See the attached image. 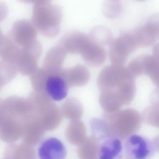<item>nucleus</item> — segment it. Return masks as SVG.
Masks as SVG:
<instances>
[{
	"mask_svg": "<svg viewBox=\"0 0 159 159\" xmlns=\"http://www.w3.org/2000/svg\"><path fill=\"white\" fill-rule=\"evenodd\" d=\"M134 77L127 67L112 64L102 69L97 84L100 93L114 99L122 106L127 105L135 93Z\"/></svg>",
	"mask_w": 159,
	"mask_h": 159,
	"instance_id": "obj_1",
	"label": "nucleus"
},
{
	"mask_svg": "<svg viewBox=\"0 0 159 159\" xmlns=\"http://www.w3.org/2000/svg\"><path fill=\"white\" fill-rule=\"evenodd\" d=\"M32 2V23L44 36L49 38L56 36L60 30L62 16L61 8L49 0H36Z\"/></svg>",
	"mask_w": 159,
	"mask_h": 159,
	"instance_id": "obj_2",
	"label": "nucleus"
},
{
	"mask_svg": "<svg viewBox=\"0 0 159 159\" xmlns=\"http://www.w3.org/2000/svg\"><path fill=\"white\" fill-rule=\"evenodd\" d=\"M102 119L107 125L111 137L120 139H126L134 134L141 124L140 115L131 108L114 112H105Z\"/></svg>",
	"mask_w": 159,
	"mask_h": 159,
	"instance_id": "obj_3",
	"label": "nucleus"
},
{
	"mask_svg": "<svg viewBox=\"0 0 159 159\" xmlns=\"http://www.w3.org/2000/svg\"><path fill=\"white\" fill-rule=\"evenodd\" d=\"M138 47L133 31L123 33L113 39L108 50L112 64L123 66L129 56Z\"/></svg>",
	"mask_w": 159,
	"mask_h": 159,
	"instance_id": "obj_4",
	"label": "nucleus"
},
{
	"mask_svg": "<svg viewBox=\"0 0 159 159\" xmlns=\"http://www.w3.org/2000/svg\"><path fill=\"white\" fill-rule=\"evenodd\" d=\"M133 32L139 47L153 45L159 38V13L150 16L143 25Z\"/></svg>",
	"mask_w": 159,
	"mask_h": 159,
	"instance_id": "obj_5",
	"label": "nucleus"
},
{
	"mask_svg": "<svg viewBox=\"0 0 159 159\" xmlns=\"http://www.w3.org/2000/svg\"><path fill=\"white\" fill-rule=\"evenodd\" d=\"M126 139L125 152L131 159H148L155 151L152 141L144 137L134 134Z\"/></svg>",
	"mask_w": 159,
	"mask_h": 159,
	"instance_id": "obj_6",
	"label": "nucleus"
},
{
	"mask_svg": "<svg viewBox=\"0 0 159 159\" xmlns=\"http://www.w3.org/2000/svg\"><path fill=\"white\" fill-rule=\"evenodd\" d=\"M37 34V29L31 21L22 19L13 23L9 36L16 44L22 47L35 39Z\"/></svg>",
	"mask_w": 159,
	"mask_h": 159,
	"instance_id": "obj_7",
	"label": "nucleus"
},
{
	"mask_svg": "<svg viewBox=\"0 0 159 159\" xmlns=\"http://www.w3.org/2000/svg\"><path fill=\"white\" fill-rule=\"evenodd\" d=\"M90 40L89 36L82 32L70 31L63 35L57 45L66 53L80 54Z\"/></svg>",
	"mask_w": 159,
	"mask_h": 159,
	"instance_id": "obj_8",
	"label": "nucleus"
},
{
	"mask_svg": "<svg viewBox=\"0 0 159 159\" xmlns=\"http://www.w3.org/2000/svg\"><path fill=\"white\" fill-rule=\"evenodd\" d=\"M38 154L40 159H65L66 152L64 145L60 140L50 137L41 143Z\"/></svg>",
	"mask_w": 159,
	"mask_h": 159,
	"instance_id": "obj_9",
	"label": "nucleus"
},
{
	"mask_svg": "<svg viewBox=\"0 0 159 159\" xmlns=\"http://www.w3.org/2000/svg\"><path fill=\"white\" fill-rule=\"evenodd\" d=\"M21 47L17 63L23 67L35 66L42 54L41 44L35 39Z\"/></svg>",
	"mask_w": 159,
	"mask_h": 159,
	"instance_id": "obj_10",
	"label": "nucleus"
},
{
	"mask_svg": "<svg viewBox=\"0 0 159 159\" xmlns=\"http://www.w3.org/2000/svg\"><path fill=\"white\" fill-rule=\"evenodd\" d=\"M80 54L87 65L93 67L103 64L107 57V53L103 47L94 43L91 39Z\"/></svg>",
	"mask_w": 159,
	"mask_h": 159,
	"instance_id": "obj_11",
	"label": "nucleus"
},
{
	"mask_svg": "<svg viewBox=\"0 0 159 159\" xmlns=\"http://www.w3.org/2000/svg\"><path fill=\"white\" fill-rule=\"evenodd\" d=\"M20 48L8 36L1 32L0 37V58L1 63L6 64L17 62Z\"/></svg>",
	"mask_w": 159,
	"mask_h": 159,
	"instance_id": "obj_12",
	"label": "nucleus"
},
{
	"mask_svg": "<svg viewBox=\"0 0 159 159\" xmlns=\"http://www.w3.org/2000/svg\"><path fill=\"white\" fill-rule=\"evenodd\" d=\"M122 145L120 139L115 137L107 139L100 144L99 159H116L122 153Z\"/></svg>",
	"mask_w": 159,
	"mask_h": 159,
	"instance_id": "obj_13",
	"label": "nucleus"
},
{
	"mask_svg": "<svg viewBox=\"0 0 159 159\" xmlns=\"http://www.w3.org/2000/svg\"><path fill=\"white\" fill-rule=\"evenodd\" d=\"M46 91L53 100L59 101L64 99L67 96L68 89L65 80L59 76H50L46 83Z\"/></svg>",
	"mask_w": 159,
	"mask_h": 159,
	"instance_id": "obj_14",
	"label": "nucleus"
},
{
	"mask_svg": "<svg viewBox=\"0 0 159 159\" xmlns=\"http://www.w3.org/2000/svg\"><path fill=\"white\" fill-rule=\"evenodd\" d=\"M70 84L73 86H81L86 84L90 79V73L84 66L78 64L67 70Z\"/></svg>",
	"mask_w": 159,
	"mask_h": 159,
	"instance_id": "obj_15",
	"label": "nucleus"
},
{
	"mask_svg": "<svg viewBox=\"0 0 159 159\" xmlns=\"http://www.w3.org/2000/svg\"><path fill=\"white\" fill-rule=\"evenodd\" d=\"M78 156L80 159H97L100 144L98 140L93 136L87 137L79 146Z\"/></svg>",
	"mask_w": 159,
	"mask_h": 159,
	"instance_id": "obj_16",
	"label": "nucleus"
},
{
	"mask_svg": "<svg viewBox=\"0 0 159 159\" xmlns=\"http://www.w3.org/2000/svg\"><path fill=\"white\" fill-rule=\"evenodd\" d=\"M89 36L94 43L102 46L110 44L113 40V34L111 30L103 25H98L90 30Z\"/></svg>",
	"mask_w": 159,
	"mask_h": 159,
	"instance_id": "obj_17",
	"label": "nucleus"
},
{
	"mask_svg": "<svg viewBox=\"0 0 159 159\" xmlns=\"http://www.w3.org/2000/svg\"><path fill=\"white\" fill-rule=\"evenodd\" d=\"M70 141L75 145L80 146L85 140V126L80 119L73 120L70 126Z\"/></svg>",
	"mask_w": 159,
	"mask_h": 159,
	"instance_id": "obj_18",
	"label": "nucleus"
},
{
	"mask_svg": "<svg viewBox=\"0 0 159 159\" xmlns=\"http://www.w3.org/2000/svg\"><path fill=\"white\" fill-rule=\"evenodd\" d=\"M66 53L57 44L51 48L47 52L44 58V63L47 65L60 66L66 58Z\"/></svg>",
	"mask_w": 159,
	"mask_h": 159,
	"instance_id": "obj_19",
	"label": "nucleus"
},
{
	"mask_svg": "<svg viewBox=\"0 0 159 159\" xmlns=\"http://www.w3.org/2000/svg\"><path fill=\"white\" fill-rule=\"evenodd\" d=\"M122 10V5L118 0H106L103 4L102 11L105 17L110 19L118 17Z\"/></svg>",
	"mask_w": 159,
	"mask_h": 159,
	"instance_id": "obj_20",
	"label": "nucleus"
},
{
	"mask_svg": "<svg viewBox=\"0 0 159 159\" xmlns=\"http://www.w3.org/2000/svg\"><path fill=\"white\" fill-rule=\"evenodd\" d=\"M149 108L146 114V121L149 124L159 128V104Z\"/></svg>",
	"mask_w": 159,
	"mask_h": 159,
	"instance_id": "obj_21",
	"label": "nucleus"
},
{
	"mask_svg": "<svg viewBox=\"0 0 159 159\" xmlns=\"http://www.w3.org/2000/svg\"><path fill=\"white\" fill-rule=\"evenodd\" d=\"M152 141L155 151L159 153V135L154 137Z\"/></svg>",
	"mask_w": 159,
	"mask_h": 159,
	"instance_id": "obj_22",
	"label": "nucleus"
},
{
	"mask_svg": "<svg viewBox=\"0 0 159 159\" xmlns=\"http://www.w3.org/2000/svg\"><path fill=\"white\" fill-rule=\"evenodd\" d=\"M116 159H131L125 152V154L122 153Z\"/></svg>",
	"mask_w": 159,
	"mask_h": 159,
	"instance_id": "obj_23",
	"label": "nucleus"
},
{
	"mask_svg": "<svg viewBox=\"0 0 159 159\" xmlns=\"http://www.w3.org/2000/svg\"><path fill=\"white\" fill-rule=\"evenodd\" d=\"M158 39L159 40V39Z\"/></svg>",
	"mask_w": 159,
	"mask_h": 159,
	"instance_id": "obj_24",
	"label": "nucleus"
},
{
	"mask_svg": "<svg viewBox=\"0 0 159 159\" xmlns=\"http://www.w3.org/2000/svg\"></svg>",
	"mask_w": 159,
	"mask_h": 159,
	"instance_id": "obj_25",
	"label": "nucleus"
}]
</instances>
